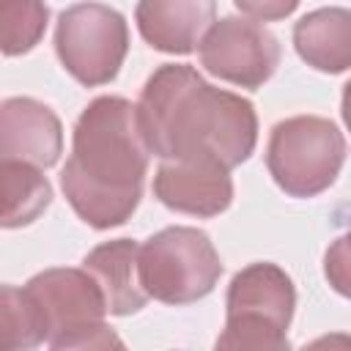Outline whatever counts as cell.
Returning a JSON list of instances; mask_svg holds the SVG:
<instances>
[{
    "label": "cell",
    "mask_w": 351,
    "mask_h": 351,
    "mask_svg": "<svg viewBox=\"0 0 351 351\" xmlns=\"http://www.w3.org/2000/svg\"><path fill=\"white\" fill-rule=\"evenodd\" d=\"M324 277L340 296L351 299V225L326 247L324 252Z\"/></svg>",
    "instance_id": "cell-17"
},
{
    "label": "cell",
    "mask_w": 351,
    "mask_h": 351,
    "mask_svg": "<svg viewBox=\"0 0 351 351\" xmlns=\"http://www.w3.org/2000/svg\"><path fill=\"white\" fill-rule=\"evenodd\" d=\"M0 154L3 159L27 162L41 170L52 167L63 154L58 115L30 96L5 99L0 107Z\"/></svg>",
    "instance_id": "cell-10"
},
{
    "label": "cell",
    "mask_w": 351,
    "mask_h": 351,
    "mask_svg": "<svg viewBox=\"0 0 351 351\" xmlns=\"http://www.w3.org/2000/svg\"><path fill=\"white\" fill-rule=\"evenodd\" d=\"M217 0H137L140 36L159 52L189 55L214 25Z\"/></svg>",
    "instance_id": "cell-11"
},
{
    "label": "cell",
    "mask_w": 351,
    "mask_h": 351,
    "mask_svg": "<svg viewBox=\"0 0 351 351\" xmlns=\"http://www.w3.org/2000/svg\"><path fill=\"white\" fill-rule=\"evenodd\" d=\"M3 228H22L38 219L52 203V186L41 167L3 159Z\"/></svg>",
    "instance_id": "cell-14"
},
{
    "label": "cell",
    "mask_w": 351,
    "mask_h": 351,
    "mask_svg": "<svg viewBox=\"0 0 351 351\" xmlns=\"http://www.w3.org/2000/svg\"><path fill=\"white\" fill-rule=\"evenodd\" d=\"M49 22V8L44 0H0V44L3 55L30 52Z\"/></svg>",
    "instance_id": "cell-16"
},
{
    "label": "cell",
    "mask_w": 351,
    "mask_h": 351,
    "mask_svg": "<svg viewBox=\"0 0 351 351\" xmlns=\"http://www.w3.org/2000/svg\"><path fill=\"white\" fill-rule=\"evenodd\" d=\"M340 112H343V121L351 132V80L343 85V99H340Z\"/></svg>",
    "instance_id": "cell-19"
},
{
    "label": "cell",
    "mask_w": 351,
    "mask_h": 351,
    "mask_svg": "<svg viewBox=\"0 0 351 351\" xmlns=\"http://www.w3.org/2000/svg\"><path fill=\"white\" fill-rule=\"evenodd\" d=\"M148 156L137 104L123 96L93 99L74 123L71 156L60 173L77 217L96 230L123 225L140 206Z\"/></svg>",
    "instance_id": "cell-2"
},
{
    "label": "cell",
    "mask_w": 351,
    "mask_h": 351,
    "mask_svg": "<svg viewBox=\"0 0 351 351\" xmlns=\"http://www.w3.org/2000/svg\"><path fill=\"white\" fill-rule=\"evenodd\" d=\"M82 266L101 285L110 315H132L145 304L148 291L140 277V244L137 241L132 239L104 241L85 255Z\"/></svg>",
    "instance_id": "cell-12"
},
{
    "label": "cell",
    "mask_w": 351,
    "mask_h": 351,
    "mask_svg": "<svg viewBox=\"0 0 351 351\" xmlns=\"http://www.w3.org/2000/svg\"><path fill=\"white\" fill-rule=\"evenodd\" d=\"M296 307L291 277L269 261H258L236 271L225 296V332L217 348H288V326Z\"/></svg>",
    "instance_id": "cell-3"
},
{
    "label": "cell",
    "mask_w": 351,
    "mask_h": 351,
    "mask_svg": "<svg viewBox=\"0 0 351 351\" xmlns=\"http://www.w3.org/2000/svg\"><path fill=\"white\" fill-rule=\"evenodd\" d=\"M55 52L80 85L96 88L112 82L129 52L123 14L104 3L69 5L55 25Z\"/></svg>",
    "instance_id": "cell-7"
},
{
    "label": "cell",
    "mask_w": 351,
    "mask_h": 351,
    "mask_svg": "<svg viewBox=\"0 0 351 351\" xmlns=\"http://www.w3.org/2000/svg\"><path fill=\"white\" fill-rule=\"evenodd\" d=\"M25 291L36 302L47 343L69 348H121V337L104 324L107 299L96 277L82 269H47L27 280Z\"/></svg>",
    "instance_id": "cell-4"
},
{
    "label": "cell",
    "mask_w": 351,
    "mask_h": 351,
    "mask_svg": "<svg viewBox=\"0 0 351 351\" xmlns=\"http://www.w3.org/2000/svg\"><path fill=\"white\" fill-rule=\"evenodd\" d=\"M236 8L252 19H261V22H277V19H285L296 11L299 0H233Z\"/></svg>",
    "instance_id": "cell-18"
},
{
    "label": "cell",
    "mask_w": 351,
    "mask_h": 351,
    "mask_svg": "<svg viewBox=\"0 0 351 351\" xmlns=\"http://www.w3.org/2000/svg\"><path fill=\"white\" fill-rule=\"evenodd\" d=\"M293 47L307 66L324 74L351 69V11L332 5L304 14L293 25Z\"/></svg>",
    "instance_id": "cell-13"
},
{
    "label": "cell",
    "mask_w": 351,
    "mask_h": 351,
    "mask_svg": "<svg viewBox=\"0 0 351 351\" xmlns=\"http://www.w3.org/2000/svg\"><path fill=\"white\" fill-rule=\"evenodd\" d=\"M137 112L159 159H217L233 170L258 143L252 101L214 88L186 63L159 66L143 85Z\"/></svg>",
    "instance_id": "cell-1"
},
{
    "label": "cell",
    "mask_w": 351,
    "mask_h": 351,
    "mask_svg": "<svg viewBox=\"0 0 351 351\" xmlns=\"http://www.w3.org/2000/svg\"><path fill=\"white\" fill-rule=\"evenodd\" d=\"M200 66L239 88H261L280 66L277 38L258 22L241 16L217 19L197 44Z\"/></svg>",
    "instance_id": "cell-8"
},
{
    "label": "cell",
    "mask_w": 351,
    "mask_h": 351,
    "mask_svg": "<svg viewBox=\"0 0 351 351\" xmlns=\"http://www.w3.org/2000/svg\"><path fill=\"white\" fill-rule=\"evenodd\" d=\"M154 195L178 214L217 217L233 203L230 167L217 159H162L154 176Z\"/></svg>",
    "instance_id": "cell-9"
},
{
    "label": "cell",
    "mask_w": 351,
    "mask_h": 351,
    "mask_svg": "<svg viewBox=\"0 0 351 351\" xmlns=\"http://www.w3.org/2000/svg\"><path fill=\"white\" fill-rule=\"evenodd\" d=\"M219 274V252L197 228H162L140 244V277L156 302L192 304L214 291Z\"/></svg>",
    "instance_id": "cell-6"
},
{
    "label": "cell",
    "mask_w": 351,
    "mask_h": 351,
    "mask_svg": "<svg viewBox=\"0 0 351 351\" xmlns=\"http://www.w3.org/2000/svg\"><path fill=\"white\" fill-rule=\"evenodd\" d=\"M346 162L343 132L321 115L280 121L266 145V167L291 197H315L329 189Z\"/></svg>",
    "instance_id": "cell-5"
},
{
    "label": "cell",
    "mask_w": 351,
    "mask_h": 351,
    "mask_svg": "<svg viewBox=\"0 0 351 351\" xmlns=\"http://www.w3.org/2000/svg\"><path fill=\"white\" fill-rule=\"evenodd\" d=\"M47 343V329L41 313L30 293L16 285H3L0 291V348L19 351Z\"/></svg>",
    "instance_id": "cell-15"
}]
</instances>
